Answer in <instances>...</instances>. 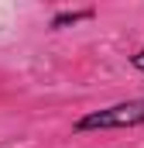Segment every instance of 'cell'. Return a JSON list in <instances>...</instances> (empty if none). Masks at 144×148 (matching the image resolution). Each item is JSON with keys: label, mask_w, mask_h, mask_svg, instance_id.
<instances>
[{"label": "cell", "mask_w": 144, "mask_h": 148, "mask_svg": "<svg viewBox=\"0 0 144 148\" xmlns=\"http://www.w3.org/2000/svg\"><path fill=\"white\" fill-rule=\"evenodd\" d=\"M144 124V100H120L100 110H89L72 121V134H93V131H127Z\"/></svg>", "instance_id": "6da1fadb"}, {"label": "cell", "mask_w": 144, "mask_h": 148, "mask_svg": "<svg viewBox=\"0 0 144 148\" xmlns=\"http://www.w3.org/2000/svg\"><path fill=\"white\" fill-rule=\"evenodd\" d=\"M93 17H96V10H93V7H82V10H58V14H52L48 28H52V31H62V28H75V24L93 21Z\"/></svg>", "instance_id": "7a4b0ae2"}, {"label": "cell", "mask_w": 144, "mask_h": 148, "mask_svg": "<svg viewBox=\"0 0 144 148\" xmlns=\"http://www.w3.org/2000/svg\"><path fill=\"white\" fill-rule=\"evenodd\" d=\"M127 62H130V69H137V73H144V48H137V52H130V55H127Z\"/></svg>", "instance_id": "3957f363"}]
</instances>
